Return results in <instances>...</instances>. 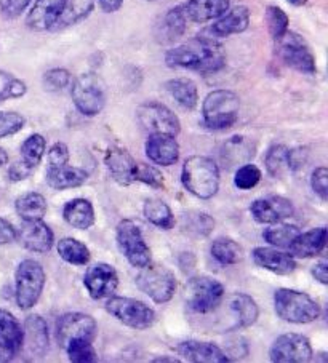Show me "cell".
<instances>
[{
	"mask_svg": "<svg viewBox=\"0 0 328 363\" xmlns=\"http://www.w3.org/2000/svg\"><path fill=\"white\" fill-rule=\"evenodd\" d=\"M165 62L170 67L191 69V71L200 74H213L222 71L226 66V53L222 43L202 35L168 50Z\"/></svg>",
	"mask_w": 328,
	"mask_h": 363,
	"instance_id": "cell-1",
	"label": "cell"
},
{
	"mask_svg": "<svg viewBox=\"0 0 328 363\" xmlns=\"http://www.w3.org/2000/svg\"><path fill=\"white\" fill-rule=\"evenodd\" d=\"M219 168L217 162L205 155H191L185 160L181 183L187 192L202 200L217 196L219 189Z\"/></svg>",
	"mask_w": 328,
	"mask_h": 363,
	"instance_id": "cell-2",
	"label": "cell"
},
{
	"mask_svg": "<svg viewBox=\"0 0 328 363\" xmlns=\"http://www.w3.org/2000/svg\"><path fill=\"white\" fill-rule=\"evenodd\" d=\"M274 309L283 322L306 325L320 317V306L302 291L279 288L274 293Z\"/></svg>",
	"mask_w": 328,
	"mask_h": 363,
	"instance_id": "cell-3",
	"label": "cell"
},
{
	"mask_svg": "<svg viewBox=\"0 0 328 363\" xmlns=\"http://www.w3.org/2000/svg\"><path fill=\"white\" fill-rule=\"evenodd\" d=\"M241 99L231 90H214L208 93L202 104L204 123L212 130H228L239 121Z\"/></svg>",
	"mask_w": 328,
	"mask_h": 363,
	"instance_id": "cell-4",
	"label": "cell"
},
{
	"mask_svg": "<svg viewBox=\"0 0 328 363\" xmlns=\"http://www.w3.org/2000/svg\"><path fill=\"white\" fill-rule=\"evenodd\" d=\"M47 275L40 262L23 259L15 272V298L21 311H29L39 303Z\"/></svg>",
	"mask_w": 328,
	"mask_h": 363,
	"instance_id": "cell-5",
	"label": "cell"
},
{
	"mask_svg": "<svg viewBox=\"0 0 328 363\" xmlns=\"http://www.w3.org/2000/svg\"><path fill=\"white\" fill-rule=\"evenodd\" d=\"M71 96L80 114L87 117L98 116L104 109L107 99L104 80L94 72L80 74L72 82Z\"/></svg>",
	"mask_w": 328,
	"mask_h": 363,
	"instance_id": "cell-6",
	"label": "cell"
},
{
	"mask_svg": "<svg viewBox=\"0 0 328 363\" xmlns=\"http://www.w3.org/2000/svg\"><path fill=\"white\" fill-rule=\"evenodd\" d=\"M136 286L157 304H165L175 296L176 279L168 267L151 261L136 275Z\"/></svg>",
	"mask_w": 328,
	"mask_h": 363,
	"instance_id": "cell-7",
	"label": "cell"
},
{
	"mask_svg": "<svg viewBox=\"0 0 328 363\" xmlns=\"http://www.w3.org/2000/svg\"><path fill=\"white\" fill-rule=\"evenodd\" d=\"M226 296L223 284L210 277H192L186 284V304L195 314H212Z\"/></svg>",
	"mask_w": 328,
	"mask_h": 363,
	"instance_id": "cell-8",
	"label": "cell"
},
{
	"mask_svg": "<svg viewBox=\"0 0 328 363\" xmlns=\"http://www.w3.org/2000/svg\"><path fill=\"white\" fill-rule=\"evenodd\" d=\"M97 335V320L84 312H67L56 322V337L65 350L75 346V344L93 342Z\"/></svg>",
	"mask_w": 328,
	"mask_h": 363,
	"instance_id": "cell-9",
	"label": "cell"
},
{
	"mask_svg": "<svg viewBox=\"0 0 328 363\" xmlns=\"http://www.w3.org/2000/svg\"><path fill=\"white\" fill-rule=\"evenodd\" d=\"M106 311L112 317L117 318L119 322L124 323L125 327H130L133 330H148L155 322L154 309L149 308L146 303L135 298L112 295L111 298H107Z\"/></svg>",
	"mask_w": 328,
	"mask_h": 363,
	"instance_id": "cell-10",
	"label": "cell"
},
{
	"mask_svg": "<svg viewBox=\"0 0 328 363\" xmlns=\"http://www.w3.org/2000/svg\"><path fill=\"white\" fill-rule=\"evenodd\" d=\"M116 239L119 250L133 267L141 269L153 261L151 248L144 242L141 229L135 221L122 220L119 223L116 229Z\"/></svg>",
	"mask_w": 328,
	"mask_h": 363,
	"instance_id": "cell-11",
	"label": "cell"
},
{
	"mask_svg": "<svg viewBox=\"0 0 328 363\" xmlns=\"http://www.w3.org/2000/svg\"><path fill=\"white\" fill-rule=\"evenodd\" d=\"M136 118L141 128L148 131L149 135L163 133L178 136L181 131V122L178 116L162 103L149 101L138 106Z\"/></svg>",
	"mask_w": 328,
	"mask_h": 363,
	"instance_id": "cell-12",
	"label": "cell"
},
{
	"mask_svg": "<svg viewBox=\"0 0 328 363\" xmlns=\"http://www.w3.org/2000/svg\"><path fill=\"white\" fill-rule=\"evenodd\" d=\"M277 55L280 56V60L285 62L288 67L295 69L301 74H312L317 72V65H315V56L312 55L311 48L302 39L301 35L295 33H288L282 37L280 40H277Z\"/></svg>",
	"mask_w": 328,
	"mask_h": 363,
	"instance_id": "cell-13",
	"label": "cell"
},
{
	"mask_svg": "<svg viewBox=\"0 0 328 363\" xmlns=\"http://www.w3.org/2000/svg\"><path fill=\"white\" fill-rule=\"evenodd\" d=\"M314 350L309 337L300 333H285L277 337L269 350L275 363H306L312 359Z\"/></svg>",
	"mask_w": 328,
	"mask_h": 363,
	"instance_id": "cell-14",
	"label": "cell"
},
{
	"mask_svg": "<svg viewBox=\"0 0 328 363\" xmlns=\"http://www.w3.org/2000/svg\"><path fill=\"white\" fill-rule=\"evenodd\" d=\"M84 285L93 299H104L114 295L119 286L117 271L107 262H94L87 269Z\"/></svg>",
	"mask_w": 328,
	"mask_h": 363,
	"instance_id": "cell-15",
	"label": "cell"
},
{
	"mask_svg": "<svg viewBox=\"0 0 328 363\" xmlns=\"http://www.w3.org/2000/svg\"><path fill=\"white\" fill-rule=\"evenodd\" d=\"M24 331L11 312L0 309V362H11L23 350Z\"/></svg>",
	"mask_w": 328,
	"mask_h": 363,
	"instance_id": "cell-16",
	"label": "cell"
},
{
	"mask_svg": "<svg viewBox=\"0 0 328 363\" xmlns=\"http://www.w3.org/2000/svg\"><path fill=\"white\" fill-rule=\"evenodd\" d=\"M250 213L256 223L274 224L292 218L295 215V206L282 196H268L256 199L250 206Z\"/></svg>",
	"mask_w": 328,
	"mask_h": 363,
	"instance_id": "cell-17",
	"label": "cell"
},
{
	"mask_svg": "<svg viewBox=\"0 0 328 363\" xmlns=\"http://www.w3.org/2000/svg\"><path fill=\"white\" fill-rule=\"evenodd\" d=\"M16 239L21 242L24 248L34 253H48L53 248L55 235L48 224L42 220L23 221L20 230H16Z\"/></svg>",
	"mask_w": 328,
	"mask_h": 363,
	"instance_id": "cell-18",
	"label": "cell"
},
{
	"mask_svg": "<svg viewBox=\"0 0 328 363\" xmlns=\"http://www.w3.org/2000/svg\"><path fill=\"white\" fill-rule=\"evenodd\" d=\"M104 164L111 178L121 186H130L136 181L138 162L127 149L109 147L106 152Z\"/></svg>",
	"mask_w": 328,
	"mask_h": 363,
	"instance_id": "cell-19",
	"label": "cell"
},
{
	"mask_svg": "<svg viewBox=\"0 0 328 363\" xmlns=\"http://www.w3.org/2000/svg\"><path fill=\"white\" fill-rule=\"evenodd\" d=\"M248 24L250 10L244 5H237V7L229 9L226 13L217 18V21L204 30V35L210 37V39H222V37L244 33V30H247Z\"/></svg>",
	"mask_w": 328,
	"mask_h": 363,
	"instance_id": "cell-20",
	"label": "cell"
},
{
	"mask_svg": "<svg viewBox=\"0 0 328 363\" xmlns=\"http://www.w3.org/2000/svg\"><path fill=\"white\" fill-rule=\"evenodd\" d=\"M66 4L67 0H35L26 18L28 28L37 33L52 29L65 11Z\"/></svg>",
	"mask_w": 328,
	"mask_h": 363,
	"instance_id": "cell-21",
	"label": "cell"
},
{
	"mask_svg": "<svg viewBox=\"0 0 328 363\" xmlns=\"http://www.w3.org/2000/svg\"><path fill=\"white\" fill-rule=\"evenodd\" d=\"M144 149L148 159L157 165L172 167L180 160V144L176 141V136L172 135H149Z\"/></svg>",
	"mask_w": 328,
	"mask_h": 363,
	"instance_id": "cell-22",
	"label": "cell"
},
{
	"mask_svg": "<svg viewBox=\"0 0 328 363\" xmlns=\"http://www.w3.org/2000/svg\"><path fill=\"white\" fill-rule=\"evenodd\" d=\"M176 352L181 355L182 360L192 363H224L229 362V357L226 355L222 347L217 344L207 341H182L176 346Z\"/></svg>",
	"mask_w": 328,
	"mask_h": 363,
	"instance_id": "cell-23",
	"label": "cell"
},
{
	"mask_svg": "<svg viewBox=\"0 0 328 363\" xmlns=\"http://www.w3.org/2000/svg\"><path fill=\"white\" fill-rule=\"evenodd\" d=\"M224 304L228 306L232 315L231 330L251 327L258 320V315H260V309H258L256 301L251 296L245 295V293H232V295L226 298Z\"/></svg>",
	"mask_w": 328,
	"mask_h": 363,
	"instance_id": "cell-24",
	"label": "cell"
},
{
	"mask_svg": "<svg viewBox=\"0 0 328 363\" xmlns=\"http://www.w3.org/2000/svg\"><path fill=\"white\" fill-rule=\"evenodd\" d=\"M24 341L31 357H43L48 350V327L40 315H28L23 325Z\"/></svg>",
	"mask_w": 328,
	"mask_h": 363,
	"instance_id": "cell-25",
	"label": "cell"
},
{
	"mask_svg": "<svg viewBox=\"0 0 328 363\" xmlns=\"http://www.w3.org/2000/svg\"><path fill=\"white\" fill-rule=\"evenodd\" d=\"M251 256H253L256 266L268 269V271L274 274L288 275L296 269V259L290 253L280 252V250H277L275 247H256Z\"/></svg>",
	"mask_w": 328,
	"mask_h": 363,
	"instance_id": "cell-26",
	"label": "cell"
},
{
	"mask_svg": "<svg viewBox=\"0 0 328 363\" xmlns=\"http://www.w3.org/2000/svg\"><path fill=\"white\" fill-rule=\"evenodd\" d=\"M181 7L187 21L202 24L226 13L231 7V0H187Z\"/></svg>",
	"mask_w": 328,
	"mask_h": 363,
	"instance_id": "cell-27",
	"label": "cell"
},
{
	"mask_svg": "<svg viewBox=\"0 0 328 363\" xmlns=\"http://www.w3.org/2000/svg\"><path fill=\"white\" fill-rule=\"evenodd\" d=\"M327 243V228H317L307 233H300L296 235V239L292 242V245L288 247L290 255L293 258L306 259L314 258L324 252Z\"/></svg>",
	"mask_w": 328,
	"mask_h": 363,
	"instance_id": "cell-28",
	"label": "cell"
},
{
	"mask_svg": "<svg viewBox=\"0 0 328 363\" xmlns=\"http://www.w3.org/2000/svg\"><path fill=\"white\" fill-rule=\"evenodd\" d=\"M186 28H187V18L180 5V7L170 9L167 13L163 15L160 24H157L155 37L157 40L162 43H173L185 35Z\"/></svg>",
	"mask_w": 328,
	"mask_h": 363,
	"instance_id": "cell-29",
	"label": "cell"
},
{
	"mask_svg": "<svg viewBox=\"0 0 328 363\" xmlns=\"http://www.w3.org/2000/svg\"><path fill=\"white\" fill-rule=\"evenodd\" d=\"M47 184L56 191L74 189L84 186L88 181V173L77 167L62 165L58 168H48L45 173Z\"/></svg>",
	"mask_w": 328,
	"mask_h": 363,
	"instance_id": "cell-30",
	"label": "cell"
},
{
	"mask_svg": "<svg viewBox=\"0 0 328 363\" xmlns=\"http://www.w3.org/2000/svg\"><path fill=\"white\" fill-rule=\"evenodd\" d=\"M62 218L74 229L87 230L94 224V208L88 199H72L62 208Z\"/></svg>",
	"mask_w": 328,
	"mask_h": 363,
	"instance_id": "cell-31",
	"label": "cell"
},
{
	"mask_svg": "<svg viewBox=\"0 0 328 363\" xmlns=\"http://www.w3.org/2000/svg\"><path fill=\"white\" fill-rule=\"evenodd\" d=\"M165 89L181 108L187 111L195 109L199 103V91L191 79H172L165 84Z\"/></svg>",
	"mask_w": 328,
	"mask_h": 363,
	"instance_id": "cell-32",
	"label": "cell"
},
{
	"mask_svg": "<svg viewBox=\"0 0 328 363\" xmlns=\"http://www.w3.org/2000/svg\"><path fill=\"white\" fill-rule=\"evenodd\" d=\"M16 213L23 221L42 220L47 213V200L39 192H26L16 199Z\"/></svg>",
	"mask_w": 328,
	"mask_h": 363,
	"instance_id": "cell-33",
	"label": "cell"
},
{
	"mask_svg": "<svg viewBox=\"0 0 328 363\" xmlns=\"http://www.w3.org/2000/svg\"><path fill=\"white\" fill-rule=\"evenodd\" d=\"M143 213L146 220L154 226L170 230L175 228V215L170 206L160 199H148L143 205Z\"/></svg>",
	"mask_w": 328,
	"mask_h": 363,
	"instance_id": "cell-34",
	"label": "cell"
},
{
	"mask_svg": "<svg viewBox=\"0 0 328 363\" xmlns=\"http://www.w3.org/2000/svg\"><path fill=\"white\" fill-rule=\"evenodd\" d=\"M301 233L298 226L295 224L285 223H274L269 224V228L264 229L263 239L266 240L270 247L275 248H287L292 245V242L296 239V235Z\"/></svg>",
	"mask_w": 328,
	"mask_h": 363,
	"instance_id": "cell-35",
	"label": "cell"
},
{
	"mask_svg": "<svg viewBox=\"0 0 328 363\" xmlns=\"http://www.w3.org/2000/svg\"><path fill=\"white\" fill-rule=\"evenodd\" d=\"M210 252L214 261L219 262L222 266L237 264L244 256L242 247L229 237H219V239L214 240L210 247Z\"/></svg>",
	"mask_w": 328,
	"mask_h": 363,
	"instance_id": "cell-36",
	"label": "cell"
},
{
	"mask_svg": "<svg viewBox=\"0 0 328 363\" xmlns=\"http://www.w3.org/2000/svg\"><path fill=\"white\" fill-rule=\"evenodd\" d=\"M58 255L72 266H85L90 261V250L72 237H65L58 242Z\"/></svg>",
	"mask_w": 328,
	"mask_h": 363,
	"instance_id": "cell-37",
	"label": "cell"
},
{
	"mask_svg": "<svg viewBox=\"0 0 328 363\" xmlns=\"http://www.w3.org/2000/svg\"><path fill=\"white\" fill-rule=\"evenodd\" d=\"M45 149H47V141L45 138L39 133L31 135L26 138V141L21 144L20 154H21V162L24 165H28L31 170L40 164L43 155H45Z\"/></svg>",
	"mask_w": 328,
	"mask_h": 363,
	"instance_id": "cell-38",
	"label": "cell"
},
{
	"mask_svg": "<svg viewBox=\"0 0 328 363\" xmlns=\"http://www.w3.org/2000/svg\"><path fill=\"white\" fill-rule=\"evenodd\" d=\"M290 149L283 144H274L269 147L264 157L266 170L273 178H282L283 174L290 172V160H288Z\"/></svg>",
	"mask_w": 328,
	"mask_h": 363,
	"instance_id": "cell-39",
	"label": "cell"
},
{
	"mask_svg": "<svg viewBox=\"0 0 328 363\" xmlns=\"http://www.w3.org/2000/svg\"><path fill=\"white\" fill-rule=\"evenodd\" d=\"M93 5L94 0H72V2L67 0L65 11H62L56 26H71V24L82 21L84 18L90 15Z\"/></svg>",
	"mask_w": 328,
	"mask_h": 363,
	"instance_id": "cell-40",
	"label": "cell"
},
{
	"mask_svg": "<svg viewBox=\"0 0 328 363\" xmlns=\"http://www.w3.org/2000/svg\"><path fill=\"white\" fill-rule=\"evenodd\" d=\"M28 86L21 79L15 77L13 74L0 71V103L7 99H16L26 95Z\"/></svg>",
	"mask_w": 328,
	"mask_h": 363,
	"instance_id": "cell-41",
	"label": "cell"
},
{
	"mask_svg": "<svg viewBox=\"0 0 328 363\" xmlns=\"http://www.w3.org/2000/svg\"><path fill=\"white\" fill-rule=\"evenodd\" d=\"M266 23H268L269 34L275 42L280 40L282 37L288 33V24H290L288 15L280 7H275V5L268 7Z\"/></svg>",
	"mask_w": 328,
	"mask_h": 363,
	"instance_id": "cell-42",
	"label": "cell"
},
{
	"mask_svg": "<svg viewBox=\"0 0 328 363\" xmlns=\"http://www.w3.org/2000/svg\"><path fill=\"white\" fill-rule=\"evenodd\" d=\"M261 170L253 164H245L237 168L236 177H234V184L237 189L241 191H250L258 186L261 181Z\"/></svg>",
	"mask_w": 328,
	"mask_h": 363,
	"instance_id": "cell-43",
	"label": "cell"
},
{
	"mask_svg": "<svg viewBox=\"0 0 328 363\" xmlns=\"http://www.w3.org/2000/svg\"><path fill=\"white\" fill-rule=\"evenodd\" d=\"M71 72L65 67H55L50 69L42 77V84L43 89L47 91H61L65 90L66 86L71 85Z\"/></svg>",
	"mask_w": 328,
	"mask_h": 363,
	"instance_id": "cell-44",
	"label": "cell"
},
{
	"mask_svg": "<svg viewBox=\"0 0 328 363\" xmlns=\"http://www.w3.org/2000/svg\"><path fill=\"white\" fill-rule=\"evenodd\" d=\"M24 125H26V118L20 112L0 111V140L16 135L24 128Z\"/></svg>",
	"mask_w": 328,
	"mask_h": 363,
	"instance_id": "cell-45",
	"label": "cell"
},
{
	"mask_svg": "<svg viewBox=\"0 0 328 363\" xmlns=\"http://www.w3.org/2000/svg\"><path fill=\"white\" fill-rule=\"evenodd\" d=\"M136 181H141V183L148 184L153 189H163L165 187V181H163V174L157 170L155 167L141 164L138 162V173H136Z\"/></svg>",
	"mask_w": 328,
	"mask_h": 363,
	"instance_id": "cell-46",
	"label": "cell"
},
{
	"mask_svg": "<svg viewBox=\"0 0 328 363\" xmlns=\"http://www.w3.org/2000/svg\"><path fill=\"white\" fill-rule=\"evenodd\" d=\"M186 229L195 235H208L214 228V220L207 215V213H195V215L186 216Z\"/></svg>",
	"mask_w": 328,
	"mask_h": 363,
	"instance_id": "cell-47",
	"label": "cell"
},
{
	"mask_svg": "<svg viewBox=\"0 0 328 363\" xmlns=\"http://www.w3.org/2000/svg\"><path fill=\"white\" fill-rule=\"evenodd\" d=\"M69 362L74 363H93L98 360L97 350L93 347V342L75 344V346L66 349Z\"/></svg>",
	"mask_w": 328,
	"mask_h": 363,
	"instance_id": "cell-48",
	"label": "cell"
},
{
	"mask_svg": "<svg viewBox=\"0 0 328 363\" xmlns=\"http://www.w3.org/2000/svg\"><path fill=\"white\" fill-rule=\"evenodd\" d=\"M311 187L315 192V196H319L320 200L327 202L328 200V170L325 167H317L312 172Z\"/></svg>",
	"mask_w": 328,
	"mask_h": 363,
	"instance_id": "cell-49",
	"label": "cell"
},
{
	"mask_svg": "<svg viewBox=\"0 0 328 363\" xmlns=\"http://www.w3.org/2000/svg\"><path fill=\"white\" fill-rule=\"evenodd\" d=\"M48 168H58L67 165L69 162V149L65 143H55L47 154Z\"/></svg>",
	"mask_w": 328,
	"mask_h": 363,
	"instance_id": "cell-50",
	"label": "cell"
},
{
	"mask_svg": "<svg viewBox=\"0 0 328 363\" xmlns=\"http://www.w3.org/2000/svg\"><path fill=\"white\" fill-rule=\"evenodd\" d=\"M31 4H33V0H0V11L5 18L13 20V18L20 16Z\"/></svg>",
	"mask_w": 328,
	"mask_h": 363,
	"instance_id": "cell-51",
	"label": "cell"
},
{
	"mask_svg": "<svg viewBox=\"0 0 328 363\" xmlns=\"http://www.w3.org/2000/svg\"><path fill=\"white\" fill-rule=\"evenodd\" d=\"M33 173V170L28 165H24L23 162H16V164H11L9 168V179L13 181V183H18V181H23L29 178V174Z\"/></svg>",
	"mask_w": 328,
	"mask_h": 363,
	"instance_id": "cell-52",
	"label": "cell"
},
{
	"mask_svg": "<svg viewBox=\"0 0 328 363\" xmlns=\"http://www.w3.org/2000/svg\"><path fill=\"white\" fill-rule=\"evenodd\" d=\"M13 240H16V229L13 224L0 218V245H7Z\"/></svg>",
	"mask_w": 328,
	"mask_h": 363,
	"instance_id": "cell-53",
	"label": "cell"
},
{
	"mask_svg": "<svg viewBox=\"0 0 328 363\" xmlns=\"http://www.w3.org/2000/svg\"><path fill=\"white\" fill-rule=\"evenodd\" d=\"M311 272L314 275V279L317 280V281H320L322 285H327L328 284V267H327V261L325 259L315 262Z\"/></svg>",
	"mask_w": 328,
	"mask_h": 363,
	"instance_id": "cell-54",
	"label": "cell"
},
{
	"mask_svg": "<svg viewBox=\"0 0 328 363\" xmlns=\"http://www.w3.org/2000/svg\"><path fill=\"white\" fill-rule=\"evenodd\" d=\"M98 2L104 13H116L124 5V0H98Z\"/></svg>",
	"mask_w": 328,
	"mask_h": 363,
	"instance_id": "cell-55",
	"label": "cell"
},
{
	"mask_svg": "<svg viewBox=\"0 0 328 363\" xmlns=\"http://www.w3.org/2000/svg\"><path fill=\"white\" fill-rule=\"evenodd\" d=\"M9 164V152L4 147H0V167H5Z\"/></svg>",
	"mask_w": 328,
	"mask_h": 363,
	"instance_id": "cell-56",
	"label": "cell"
},
{
	"mask_svg": "<svg viewBox=\"0 0 328 363\" xmlns=\"http://www.w3.org/2000/svg\"><path fill=\"white\" fill-rule=\"evenodd\" d=\"M153 362H155V363H160V362H172V363H175V362H181V360L176 359V357H157V359H154Z\"/></svg>",
	"mask_w": 328,
	"mask_h": 363,
	"instance_id": "cell-57",
	"label": "cell"
},
{
	"mask_svg": "<svg viewBox=\"0 0 328 363\" xmlns=\"http://www.w3.org/2000/svg\"><path fill=\"white\" fill-rule=\"evenodd\" d=\"M287 2L295 5V7H300V5H305L306 4V0H287Z\"/></svg>",
	"mask_w": 328,
	"mask_h": 363,
	"instance_id": "cell-58",
	"label": "cell"
}]
</instances>
